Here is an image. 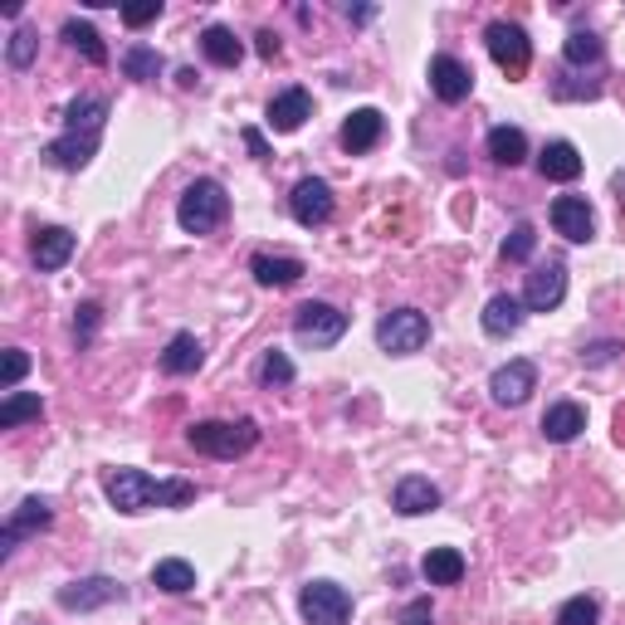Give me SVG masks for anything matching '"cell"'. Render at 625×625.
<instances>
[{
	"instance_id": "obj_1",
	"label": "cell",
	"mask_w": 625,
	"mask_h": 625,
	"mask_svg": "<svg viewBox=\"0 0 625 625\" xmlns=\"http://www.w3.org/2000/svg\"><path fill=\"white\" fill-rule=\"evenodd\" d=\"M104 128H108V98H94V94H78L69 108H64V132L44 147V162L60 166V172H78L98 157V142H104Z\"/></svg>"
},
{
	"instance_id": "obj_2",
	"label": "cell",
	"mask_w": 625,
	"mask_h": 625,
	"mask_svg": "<svg viewBox=\"0 0 625 625\" xmlns=\"http://www.w3.org/2000/svg\"><path fill=\"white\" fill-rule=\"evenodd\" d=\"M104 494H108V504L118 508V514H152V508L196 504L201 488L191 479H152V474L118 464V470H104Z\"/></svg>"
},
{
	"instance_id": "obj_3",
	"label": "cell",
	"mask_w": 625,
	"mask_h": 625,
	"mask_svg": "<svg viewBox=\"0 0 625 625\" xmlns=\"http://www.w3.org/2000/svg\"><path fill=\"white\" fill-rule=\"evenodd\" d=\"M186 445L196 454H206V460H240L259 445V425L249 416L240 420H196V425H186Z\"/></svg>"
},
{
	"instance_id": "obj_4",
	"label": "cell",
	"mask_w": 625,
	"mask_h": 625,
	"mask_svg": "<svg viewBox=\"0 0 625 625\" xmlns=\"http://www.w3.org/2000/svg\"><path fill=\"white\" fill-rule=\"evenodd\" d=\"M225 215H230V196H225V186L215 176H196L186 191H181V201H176V225L186 235L220 230Z\"/></svg>"
},
{
	"instance_id": "obj_5",
	"label": "cell",
	"mask_w": 625,
	"mask_h": 625,
	"mask_svg": "<svg viewBox=\"0 0 625 625\" xmlns=\"http://www.w3.org/2000/svg\"><path fill=\"white\" fill-rule=\"evenodd\" d=\"M430 343V317L420 309H391L377 317V347L386 357H411Z\"/></svg>"
},
{
	"instance_id": "obj_6",
	"label": "cell",
	"mask_w": 625,
	"mask_h": 625,
	"mask_svg": "<svg viewBox=\"0 0 625 625\" xmlns=\"http://www.w3.org/2000/svg\"><path fill=\"white\" fill-rule=\"evenodd\" d=\"M299 611L309 625H347L352 621V596H347V586L317 576V582H309L299 591Z\"/></svg>"
},
{
	"instance_id": "obj_7",
	"label": "cell",
	"mask_w": 625,
	"mask_h": 625,
	"mask_svg": "<svg viewBox=\"0 0 625 625\" xmlns=\"http://www.w3.org/2000/svg\"><path fill=\"white\" fill-rule=\"evenodd\" d=\"M347 333V313L333 309V303H303L299 313H293V337H299L303 347H333L343 343Z\"/></svg>"
},
{
	"instance_id": "obj_8",
	"label": "cell",
	"mask_w": 625,
	"mask_h": 625,
	"mask_svg": "<svg viewBox=\"0 0 625 625\" xmlns=\"http://www.w3.org/2000/svg\"><path fill=\"white\" fill-rule=\"evenodd\" d=\"M484 44L488 54H494V64L504 69L508 78H522L532 64V44H528V30L522 25H508V20H494V25L484 30Z\"/></svg>"
},
{
	"instance_id": "obj_9",
	"label": "cell",
	"mask_w": 625,
	"mask_h": 625,
	"mask_svg": "<svg viewBox=\"0 0 625 625\" xmlns=\"http://www.w3.org/2000/svg\"><path fill=\"white\" fill-rule=\"evenodd\" d=\"M289 211H293V220H299L303 230H313V225L333 220L337 196H333V186H327L323 176H303L299 186H293V196H289Z\"/></svg>"
},
{
	"instance_id": "obj_10",
	"label": "cell",
	"mask_w": 625,
	"mask_h": 625,
	"mask_svg": "<svg viewBox=\"0 0 625 625\" xmlns=\"http://www.w3.org/2000/svg\"><path fill=\"white\" fill-rule=\"evenodd\" d=\"M128 596V586L118 576H78V582L60 586V611H98V606H112V601Z\"/></svg>"
},
{
	"instance_id": "obj_11",
	"label": "cell",
	"mask_w": 625,
	"mask_h": 625,
	"mask_svg": "<svg viewBox=\"0 0 625 625\" xmlns=\"http://www.w3.org/2000/svg\"><path fill=\"white\" fill-rule=\"evenodd\" d=\"M562 299H567V265H562V259L538 265L528 274V283H522V309H528V313H552Z\"/></svg>"
},
{
	"instance_id": "obj_12",
	"label": "cell",
	"mask_w": 625,
	"mask_h": 625,
	"mask_svg": "<svg viewBox=\"0 0 625 625\" xmlns=\"http://www.w3.org/2000/svg\"><path fill=\"white\" fill-rule=\"evenodd\" d=\"M532 391H538V367H532L528 357H514V362H504V367H498L494 377H488V396H494L498 406H508V411H514V406H522V401H528Z\"/></svg>"
},
{
	"instance_id": "obj_13",
	"label": "cell",
	"mask_w": 625,
	"mask_h": 625,
	"mask_svg": "<svg viewBox=\"0 0 625 625\" xmlns=\"http://www.w3.org/2000/svg\"><path fill=\"white\" fill-rule=\"evenodd\" d=\"M54 522V508L50 498H25V504L15 508V514L6 518V528H0V557H10L20 548L25 538H35V532H44Z\"/></svg>"
},
{
	"instance_id": "obj_14",
	"label": "cell",
	"mask_w": 625,
	"mask_h": 625,
	"mask_svg": "<svg viewBox=\"0 0 625 625\" xmlns=\"http://www.w3.org/2000/svg\"><path fill=\"white\" fill-rule=\"evenodd\" d=\"M430 88H435L440 104H464L474 94V69L454 54H435L430 60Z\"/></svg>"
},
{
	"instance_id": "obj_15",
	"label": "cell",
	"mask_w": 625,
	"mask_h": 625,
	"mask_svg": "<svg viewBox=\"0 0 625 625\" xmlns=\"http://www.w3.org/2000/svg\"><path fill=\"white\" fill-rule=\"evenodd\" d=\"M552 230L572 245H586L596 235V215H591L586 196H557L552 201Z\"/></svg>"
},
{
	"instance_id": "obj_16",
	"label": "cell",
	"mask_w": 625,
	"mask_h": 625,
	"mask_svg": "<svg viewBox=\"0 0 625 625\" xmlns=\"http://www.w3.org/2000/svg\"><path fill=\"white\" fill-rule=\"evenodd\" d=\"M74 230H64V225H44V230H35V245H30V259H35L40 274H54V269H64L74 259Z\"/></svg>"
},
{
	"instance_id": "obj_17",
	"label": "cell",
	"mask_w": 625,
	"mask_h": 625,
	"mask_svg": "<svg viewBox=\"0 0 625 625\" xmlns=\"http://www.w3.org/2000/svg\"><path fill=\"white\" fill-rule=\"evenodd\" d=\"M269 128L274 132H299L303 122L313 118V98H309V88H283V94L269 98Z\"/></svg>"
},
{
	"instance_id": "obj_18",
	"label": "cell",
	"mask_w": 625,
	"mask_h": 625,
	"mask_svg": "<svg viewBox=\"0 0 625 625\" xmlns=\"http://www.w3.org/2000/svg\"><path fill=\"white\" fill-rule=\"evenodd\" d=\"M249 274H255L259 289H293L309 269H303V259H293V255H255L249 259Z\"/></svg>"
},
{
	"instance_id": "obj_19",
	"label": "cell",
	"mask_w": 625,
	"mask_h": 625,
	"mask_svg": "<svg viewBox=\"0 0 625 625\" xmlns=\"http://www.w3.org/2000/svg\"><path fill=\"white\" fill-rule=\"evenodd\" d=\"M391 508L406 518H420V514H430V508H440V488L430 479H420V474H406V479H396V488H391Z\"/></svg>"
},
{
	"instance_id": "obj_20",
	"label": "cell",
	"mask_w": 625,
	"mask_h": 625,
	"mask_svg": "<svg viewBox=\"0 0 625 625\" xmlns=\"http://www.w3.org/2000/svg\"><path fill=\"white\" fill-rule=\"evenodd\" d=\"M381 132H386V118L377 108H357L352 118L343 122V152H371V147L381 142Z\"/></svg>"
},
{
	"instance_id": "obj_21",
	"label": "cell",
	"mask_w": 625,
	"mask_h": 625,
	"mask_svg": "<svg viewBox=\"0 0 625 625\" xmlns=\"http://www.w3.org/2000/svg\"><path fill=\"white\" fill-rule=\"evenodd\" d=\"M582 430H586V411L576 401H557V406H548V416H542V435H548L552 445H572Z\"/></svg>"
},
{
	"instance_id": "obj_22",
	"label": "cell",
	"mask_w": 625,
	"mask_h": 625,
	"mask_svg": "<svg viewBox=\"0 0 625 625\" xmlns=\"http://www.w3.org/2000/svg\"><path fill=\"white\" fill-rule=\"evenodd\" d=\"M538 172H542V181H562V186H567V181H576V176H582V152H576L572 142H562V138H557V142L542 147V157H538Z\"/></svg>"
},
{
	"instance_id": "obj_23",
	"label": "cell",
	"mask_w": 625,
	"mask_h": 625,
	"mask_svg": "<svg viewBox=\"0 0 625 625\" xmlns=\"http://www.w3.org/2000/svg\"><path fill=\"white\" fill-rule=\"evenodd\" d=\"M201 362H206V347H201L196 333H176L172 343L162 352V371L166 377H191V371H201Z\"/></svg>"
},
{
	"instance_id": "obj_24",
	"label": "cell",
	"mask_w": 625,
	"mask_h": 625,
	"mask_svg": "<svg viewBox=\"0 0 625 625\" xmlns=\"http://www.w3.org/2000/svg\"><path fill=\"white\" fill-rule=\"evenodd\" d=\"M522 299H514V293H494V299L484 303V333L488 337H514L522 327Z\"/></svg>"
},
{
	"instance_id": "obj_25",
	"label": "cell",
	"mask_w": 625,
	"mask_h": 625,
	"mask_svg": "<svg viewBox=\"0 0 625 625\" xmlns=\"http://www.w3.org/2000/svg\"><path fill=\"white\" fill-rule=\"evenodd\" d=\"M484 147H488V162H494V166H518L522 157H528V132L498 122V128H488V142Z\"/></svg>"
},
{
	"instance_id": "obj_26",
	"label": "cell",
	"mask_w": 625,
	"mask_h": 625,
	"mask_svg": "<svg viewBox=\"0 0 625 625\" xmlns=\"http://www.w3.org/2000/svg\"><path fill=\"white\" fill-rule=\"evenodd\" d=\"M430 586H460L464 582V552L460 548H430L425 562H420Z\"/></svg>"
},
{
	"instance_id": "obj_27",
	"label": "cell",
	"mask_w": 625,
	"mask_h": 625,
	"mask_svg": "<svg viewBox=\"0 0 625 625\" xmlns=\"http://www.w3.org/2000/svg\"><path fill=\"white\" fill-rule=\"evenodd\" d=\"M201 50H206V60L220 64V69H240V60H245V44L235 40V30H225V25L201 30Z\"/></svg>"
},
{
	"instance_id": "obj_28",
	"label": "cell",
	"mask_w": 625,
	"mask_h": 625,
	"mask_svg": "<svg viewBox=\"0 0 625 625\" xmlns=\"http://www.w3.org/2000/svg\"><path fill=\"white\" fill-rule=\"evenodd\" d=\"M152 586L166 591V596H186V591H196V567L186 557H162L152 567Z\"/></svg>"
},
{
	"instance_id": "obj_29",
	"label": "cell",
	"mask_w": 625,
	"mask_h": 625,
	"mask_svg": "<svg viewBox=\"0 0 625 625\" xmlns=\"http://www.w3.org/2000/svg\"><path fill=\"white\" fill-rule=\"evenodd\" d=\"M64 44H69V50H78L84 54L88 64H108V44H104V35H98L94 25H84V20H64Z\"/></svg>"
},
{
	"instance_id": "obj_30",
	"label": "cell",
	"mask_w": 625,
	"mask_h": 625,
	"mask_svg": "<svg viewBox=\"0 0 625 625\" xmlns=\"http://www.w3.org/2000/svg\"><path fill=\"white\" fill-rule=\"evenodd\" d=\"M40 416H44V401L35 391H10L6 401H0V430H15V425L40 420Z\"/></svg>"
},
{
	"instance_id": "obj_31",
	"label": "cell",
	"mask_w": 625,
	"mask_h": 625,
	"mask_svg": "<svg viewBox=\"0 0 625 625\" xmlns=\"http://www.w3.org/2000/svg\"><path fill=\"white\" fill-rule=\"evenodd\" d=\"M162 69L166 64H162V54H157L152 44H128V50H122V74L138 78V84H152Z\"/></svg>"
},
{
	"instance_id": "obj_32",
	"label": "cell",
	"mask_w": 625,
	"mask_h": 625,
	"mask_svg": "<svg viewBox=\"0 0 625 625\" xmlns=\"http://www.w3.org/2000/svg\"><path fill=\"white\" fill-rule=\"evenodd\" d=\"M601 54H606V44L601 35H591V30H572L562 44V60L572 64V69H582V64H601Z\"/></svg>"
},
{
	"instance_id": "obj_33",
	"label": "cell",
	"mask_w": 625,
	"mask_h": 625,
	"mask_svg": "<svg viewBox=\"0 0 625 625\" xmlns=\"http://www.w3.org/2000/svg\"><path fill=\"white\" fill-rule=\"evenodd\" d=\"M35 60H40V35L30 25H20L15 35H10V44H6V64H10V69H30Z\"/></svg>"
},
{
	"instance_id": "obj_34",
	"label": "cell",
	"mask_w": 625,
	"mask_h": 625,
	"mask_svg": "<svg viewBox=\"0 0 625 625\" xmlns=\"http://www.w3.org/2000/svg\"><path fill=\"white\" fill-rule=\"evenodd\" d=\"M596 621H601L596 596H567L557 606V625H596Z\"/></svg>"
},
{
	"instance_id": "obj_35",
	"label": "cell",
	"mask_w": 625,
	"mask_h": 625,
	"mask_svg": "<svg viewBox=\"0 0 625 625\" xmlns=\"http://www.w3.org/2000/svg\"><path fill=\"white\" fill-rule=\"evenodd\" d=\"M532 249H538V230H532V225L522 220V225H514V235L504 240V249H498V255H504L508 265H528Z\"/></svg>"
},
{
	"instance_id": "obj_36",
	"label": "cell",
	"mask_w": 625,
	"mask_h": 625,
	"mask_svg": "<svg viewBox=\"0 0 625 625\" xmlns=\"http://www.w3.org/2000/svg\"><path fill=\"white\" fill-rule=\"evenodd\" d=\"M293 377H299V371H293L289 352L269 347V352H265V362H259V381H265V386H289Z\"/></svg>"
},
{
	"instance_id": "obj_37",
	"label": "cell",
	"mask_w": 625,
	"mask_h": 625,
	"mask_svg": "<svg viewBox=\"0 0 625 625\" xmlns=\"http://www.w3.org/2000/svg\"><path fill=\"white\" fill-rule=\"evenodd\" d=\"M98 323H104V309L98 303H78L74 309V343L78 347H88L98 337Z\"/></svg>"
},
{
	"instance_id": "obj_38",
	"label": "cell",
	"mask_w": 625,
	"mask_h": 625,
	"mask_svg": "<svg viewBox=\"0 0 625 625\" xmlns=\"http://www.w3.org/2000/svg\"><path fill=\"white\" fill-rule=\"evenodd\" d=\"M25 371H30V357H25V347H10L6 352V367H0V391H15V386H20V377H25Z\"/></svg>"
},
{
	"instance_id": "obj_39",
	"label": "cell",
	"mask_w": 625,
	"mask_h": 625,
	"mask_svg": "<svg viewBox=\"0 0 625 625\" xmlns=\"http://www.w3.org/2000/svg\"><path fill=\"white\" fill-rule=\"evenodd\" d=\"M621 352H625V347L616 343V337H601V343L582 347V362H586V367H611V362H616Z\"/></svg>"
},
{
	"instance_id": "obj_40",
	"label": "cell",
	"mask_w": 625,
	"mask_h": 625,
	"mask_svg": "<svg viewBox=\"0 0 625 625\" xmlns=\"http://www.w3.org/2000/svg\"><path fill=\"white\" fill-rule=\"evenodd\" d=\"M152 20H162V0H147V6H122V25L142 30V25H152Z\"/></svg>"
},
{
	"instance_id": "obj_41",
	"label": "cell",
	"mask_w": 625,
	"mask_h": 625,
	"mask_svg": "<svg viewBox=\"0 0 625 625\" xmlns=\"http://www.w3.org/2000/svg\"><path fill=\"white\" fill-rule=\"evenodd\" d=\"M401 625H435V606H430V596H416L411 606L401 611Z\"/></svg>"
},
{
	"instance_id": "obj_42",
	"label": "cell",
	"mask_w": 625,
	"mask_h": 625,
	"mask_svg": "<svg viewBox=\"0 0 625 625\" xmlns=\"http://www.w3.org/2000/svg\"><path fill=\"white\" fill-rule=\"evenodd\" d=\"M255 50H259V60H269V64H274L279 54H283V44H279L274 30H259V35H255Z\"/></svg>"
},
{
	"instance_id": "obj_43",
	"label": "cell",
	"mask_w": 625,
	"mask_h": 625,
	"mask_svg": "<svg viewBox=\"0 0 625 625\" xmlns=\"http://www.w3.org/2000/svg\"><path fill=\"white\" fill-rule=\"evenodd\" d=\"M245 147H249V152H255V157H269V147H265V138H259V132H255V128H249V132H245Z\"/></svg>"
},
{
	"instance_id": "obj_44",
	"label": "cell",
	"mask_w": 625,
	"mask_h": 625,
	"mask_svg": "<svg viewBox=\"0 0 625 625\" xmlns=\"http://www.w3.org/2000/svg\"><path fill=\"white\" fill-rule=\"evenodd\" d=\"M371 15H377V10H371V6H347V20H357V25H367Z\"/></svg>"
},
{
	"instance_id": "obj_45",
	"label": "cell",
	"mask_w": 625,
	"mask_h": 625,
	"mask_svg": "<svg viewBox=\"0 0 625 625\" xmlns=\"http://www.w3.org/2000/svg\"><path fill=\"white\" fill-rule=\"evenodd\" d=\"M616 196H621V206H625V172H616Z\"/></svg>"
},
{
	"instance_id": "obj_46",
	"label": "cell",
	"mask_w": 625,
	"mask_h": 625,
	"mask_svg": "<svg viewBox=\"0 0 625 625\" xmlns=\"http://www.w3.org/2000/svg\"><path fill=\"white\" fill-rule=\"evenodd\" d=\"M20 625H40V621H20Z\"/></svg>"
}]
</instances>
